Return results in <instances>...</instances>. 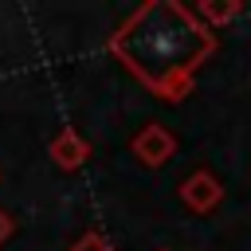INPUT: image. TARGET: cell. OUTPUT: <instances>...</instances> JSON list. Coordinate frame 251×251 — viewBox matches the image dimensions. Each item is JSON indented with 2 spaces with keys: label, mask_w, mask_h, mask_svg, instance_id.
<instances>
[{
  "label": "cell",
  "mask_w": 251,
  "mask_h": 251,
  "mask_svg": "<svg viewBox=\"0 0 251 251\" xmlns=\"http://www.w3.org/2000/svg\"><path fill=\"white\" fill-rule=\"evenodd\" d=\"M106 51L161 102L188 98L200 67L216 55V31L180 0H145L106 39Z\"/></svg>",
  "instance_id": "6da1fadb"
},
{
  "label": "cell",
  "mask_w": 251,
  "mask_h": 251,
  "mask_svg": "<svg viewBox=\"0 0 251 251\" xmlns=\"http://www.w3.org/2000/svg\"><path fill=\"white\" fill-rule=\"evenodd\" d=\"M129 153H133L145 169H161L165 161H173V153H176V137H173L161 122H149V126H141V129L129 137Z\"/></svg>",
  "instance_id": "7a4b0ae2"
},
{
  "label": "cell",
  "mask_w": 251,
  "mask_h": 251,
  "mask_svg": "<svg viewBox=\"0 0 251 251\" xmlns=\"http://www.w3.org/2000/svg\"><path fill=\"white\" fill-rule=\"evenodd\" d=\"M176 192H180V200H184L188 212L204 216V212L220 208V200H224V180H220L212 169H192V173L180 180Z\"/></svg>",
  "instance_id": "3957f363"
},
{
  "label": "cell",
  "mask_w": 251,
  "mask_h": 251,
  "mask_svg": "<svg viewBox=\"0 0 251 251\" xmlns=\"http://www.w3.org/2000/svg\"><path fill=\"white\" fill-rule=\"evenodd\" d=\"M47 157H51L63 173H78V169L90 161V141H86L75 126H63V129L47 141Z\"/></svg>",
  "instance_id": "277c9868"
},
{
  "label": "cell",
  "mask_w": 251,
  "mask_h": 251,
  "mask_svg": "<svg viewBox=\"0 0 251 251\" xmlns=\"http://www.w3.org/2000/svg\"><path fill=\"white\" fill-rule=\"evenodd\" d=\"M192 12H196V20H200L204 27L216 31V27H227V24L243 12V0H200Z\"/></svg>",
  "instance_id": "5b68a950"
},
{
  "label": "cell",
  "mask_w": 251,
  "mask_h": 251,
  "mask_svg": "<svg viewBox=\"0 0 251 251\" xmlns=\"http://www.w3.org/2000/svg\"><path fill=\"white\" fill-rule=\"evenodd\" d=\"M67 251H114V243H110L102 231H82Z\"/></svg>",
  "instance_id": "8992f818"
},
{
  "label": "cell",
  "mask_w": 251,
  "mask_h": 251,
  "mask_svg": "<svg viewBox=\"0 0 251 251\" xmlns=\"http://www.w3.org/2000/svg\"><path fill=\"white\" fill-rule=\"evenodd\" d=\"M12 231H16V220H12V216H8L4 208H0V247H4L8 239H12Z\"/></svg>",
  "instance_id": "52a82bcc"
}]
</instances>
